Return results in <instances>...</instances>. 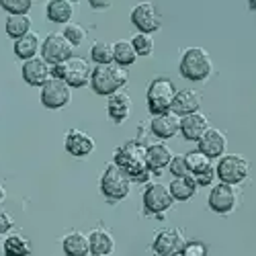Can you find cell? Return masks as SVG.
<instances>
[{
    "mask_svg": "<svg viewBox=\"0 0 256 256\" xmlns=\"http://www.w3.org/2000/svg\"><path fill=\"white\" fill-rule=\"evenodd\" d=\"M199 148L207 158H220L226 154V148H228V140H226V134L216 130V127H207L203 132V136L197 140Z\"/></svg>",
    "mask_w": 256,
    "mask_h": 256,
    "instance_id": "cell-13",
    "label": "cell"
},
{
    "mask_svg": "<svg viewBox=\"0 0 256 256\" xmlns=\"http://www.w3.org/2000/svg\"><path fill=\"white\" fill-rule=\"evenodd\" d=\"M184 160H186V166H188V172L190 174H197V172H201V170H205V168L211 166V158H207L201 150L188 152L184 156Z\"/></svg>",
    "mask_w": 256,
    "mask_h": 256,
    "instance_id": "cell-31",
    "label": "cell"
},
{
    "mask_svg": "<svg viewBox=\"0 0 256 256\" xmlns=\"http://www.w3.org/2000/svg\"><path fill=\"white\" fill-rule=\"evenodd\" d=\"M74 52V46L64 37V33H50L41 44V58L48 64H60L68 60Z\"/></svg>",
    "mask_w": 256,
    "mask_h": 256,
    "instance_id": "cell-11",
    "label": "cell"
},
{
    "mask_svg": "<svg viewBox=\"0 0 256 256\" xmlns=\"http://www.w3.org/2000/svg\"><path fill=\"white\" fill-rule=\"evenodd\" d=\"M106 111H109V117L115 123H123L132 113V96L123 92L121 88L115 90L113 94H109V104H106Z\"/></svg>",
    "mask_w": 256,
    "mask_h": 256,
    "instance_id": "cell-20",
    "label": "cell"
},
{
    "mask_svg": "<svg viewBox=\"0 0 256 256\" xmlns=\"http://www.w3.org/2000/svg\"><path fill=\"white\" fill-rule=\"evenodd\" d=\"M174 199L170 195V190L166 184L162 182H152L148 184L146 190H144V207L148 213H152V216H162L164 211H168L172 207Z\"/></svg>",
    "mask_w": 256,
    "mask_h": 256,
    "instance_id": "cell-9",
    "label": "cell"
},
{
    "mask_svg": "<svg viewBox=\"0 0 256 256\" xmlns=\"http://www.w3.org/2000/svg\"><path fill=\"white\" fill-rule=\"evenodd\" d=\"M39 50H41V41H39V35L33 33V31H29L23 37L14 39V56L20 58V60L35 58Z\"/></svg>",
    "mask_w": 256,
    "mask_h": 256,
    "instance_id": "cell-24",
    "label": "cell"
},
{
    "mask_svg": "<svg viewBox=\"0 0 256 256\" xmlns=\"http://www.w3.org/2000/svg\"><path fill=\"white\" fill-rule=\"evenodd\" d=\"M100 190L106 199L111 201H121L130 195L132 190V178L127 176L123 170L113 162L104 168V172L100 176Z\"/></svg>",
    "mask_w": 256,
    "mask_h": 256,
    "instance_id": "cell-5",
    "label": "cell"
},
{
    "mask_svg": "<svg viewBox=\"0 0 256 256\" xmlns=\"http://www.w3.org/2000/svg\"><path fill=\"white\" fill-rule=\"evenodd\" d=\"M168 168H170V174H172V176H186V174H190L184 156H172V158H170V162H168Z\"/></svg>",
    "mask_w": 256,
    "mask_h": 256,
    "instance_id": "cell-35",
    "label": "cell"
},
{
    "mask_svg": "<svg viewBox=\"0 0 256 256\" xmlns=\"http://www.w3.org/2000/svg\"><path fill=\"white\" fill-rule=\"evenodd\" d=\"M236 205H238V190L234 184L220 180V184H216L211 188V193H209L211 211L220 213V216H228V213H232L236 209Z\"/></svg>",
    "mask_w": 256,
    "mask_h": 256,
    "instance_id": "cell-10",
    "label": "cell"
},
{
    "mask_svg": "<svg viewBox=\"0 0 256 256\" xmlns=\"http://www.w3.org/2000/svg\"><path fill=\"white\" fill-rule=\"evenodd\" d=\"M52 76V64H48L44 58H31L23 64V80L31 86H41Z\"/></svg>",
    "mask_w": 256,
    "mask_h": 256,
    "instance_id": "cell-15",
    "label": "cell"
},
{
    "mask_svg": "<svg viewBox=\"0 0 256 256\" xmlns=\"http://www.w3.org/2000/svg\"><path fill=\"white\" fill-rule=\"evenodd\" d=\"M90 58L94 64H111L113 62V44L109 41H94L90 48Z\"/></svg>",
    "mask_w": 256,
    "mask_h": 256,
    "instance_id": "cell-30",
    "label": "cell"
},
{
    "mask_svg": "<svg viewBox=\"0 0 256 256\" xmlns=\"http://www.w3.org/2000/svg\"><path fill=\"white\" fill-rule=\"evenodd\" d=\"M132 23L134 27L140 31V33H154L160 29V14L154 6V2H148V0H144V2H138L132 10Z\"/></svg>",
    "mask_w": 256,
    "mask_h": 256,
    "instance_id": "cell-12",
    "label": "cell"
},
{
    "mask_svg": "<svg viewBox=\"0 0 256 256\" xmlns=\"http://www.w3.org/2000/svg\"><path fill=\"white\" fill-rule=\"evenodd\" d=\"M0 6L8 14H29L33 0H0Z\"/></svg>",
    "mask_w": 256,
    "mask_h": 256,
    "instance_id": "cell-33",
    "label": "cell"
},
{
    "mask_svg": "<svg viewBox=\"0 0 256 256\" xmlns=\"http://www.w3.org/2000/svg\"><path fill=\"white\" fill-rule=\"evenodd\" d=\"M132 46L136 50L138 56H150L154 52V39L150 33H136L134 39H132Z\"/></svg>",
    "mask_w": 256,
    "mask_h": 256,
    "instance_id": "cell-32",
    "label": "cell"
},
{
    "mask_svg": "<svg viewBox=\"0 0 256 256\" xmlns=\"http://www.w3.org/2000/svg\"><path fill=\"white\" fill-rule=\"evenodd\" d=\"M193 178H195L197 186H207V184H211V182H213V178H216V168L209 166V168L201 170V172L193 174Z\"/></svg>",
    "mask_w": 256,
    "mask_h": 256,
    "instance_id": "cell-37",
    "label": "cell"
},
{
    "mask_svg": "<svg viewBox=\"0 0 256 256\" xmlns=\"http://www.w3.org/2000/svg\"><path fill=\"white\" fill-rule=\"evenodd\" d=\"M64 37H66L74 48H78V46H82V41L86 39V31L78 23H66V27H64Z\"/></svg>",
    "mask_w": 256,
    "mask_h": 256,
    "instance_id": "cell-34",
    "label": "cell"
},
{
    "mask_svg": "<svg viewBox=\"0 0 256 256\" xmlns=\"http://www.w3.org/2000/svg\"><path fill=\"white\" fill-rule=\"evenodd\" d=\"M207 127H209L207 117H205L203 113L195 111V113H188V115H182V117H180L178 132L182 134L184 140H188V142H197V140L203 136V132L207 130Z\"/></svg>",
    "mask_w": 256,
    "mask_h": 256,
    "instance_id": "cell-17",
    "label": "cell"
},
{
    "mask_svg": "<svg viewBox=\"0 0 256 256\" xmlns=\"http://www.w3.org/2000/svg\"><path fill=\"white\" fill-rule=\"evenodd\" d=\"M88 4H90L92 8H96V10H100V8L111 6V0H88Z\"/></svg>",
    "mask_w": 256,
    "mask_h": 256,
    "instance_id": "cell-39",
    "label": "cell"
},
{
    "mask_svg": "<svg viewBox=\"0 0 256 256\" xmlns=\"http://www.w3.org/2000/svg\"><path fill=\"white\" fill-rule=\"evenodd\" d=\"M46 14L52 23H70L74 14V6L70 0H50L46 6Z\"/></svg>",
    "mask_w": 256,
    "mask_h": 256,
    "instance_id": "cell-25",
    "label": "cell"
},
{
    "mask_svg": "<svg viewBox=\"0 0 256 256\" xmlns=\"http://www.w3.org/2000/svg\"><path fill=\"white\" fill-rule=\"evenodd\" d=\"M184 244V238H182V234L180 230H174V228H164L156 234V238H154V252L156 254H162V256H170V254H178L180 248Z\"/></svg>",
    "mask_w": 256,
    "mask_h": 256,
    "instance_id": "cell-14",
    "label": "cell"
},
{
    "mask_svg": "<svg viewBox=\"0 0 256 256\" xmlns=\"http://www.w3.org/2000/svg\"><path fill=\"white\" fill-rule=\"evenodd\" d=\"M248 6H250V10H254L256 8V2H254V0H248Z\"/></svg>",
    "mask_w": 256,
    "mask_h": 256,
    "instance_id": "cell-41",
    "label": "cell"
},
{
    "mask_svg": "<svg viewBox=\"0 0 256 256\" xmlns=\"http://www.w3.org/2000/svg\"><path fill=\"white\" fill-rule=\"evenodd\" d=\"M14 226V220L10 213H6L4 209H0V234H6L10 232V228Z\"/></svg>",
    "mask_w": 256,
    "mask_h": 256,
    "instance_id": "cell-38",
    "label": "cell"
},
{
    "mask_svg": "<svg viewBox=\"0 0 256 256\" xmlns=\"http://www.w3.org/2000/svg\"><path fill=\"white\" fill-rule=\"evenodd\" d=\"M64 146H66V152L76 158H84L94 152V140L80 130H70L64 140Z\"/></svg>",
    "mask_w": 256,
    "mask_h": 256,
    "instance_id": "cell-16",
    "label": "cell"
},
{
    "mask_svg": "<svg viewBox=\"0 0 256 256\" xmlns=\"http://www.w3.org/2000/svg\"><path fill=\"white\" fill-rule=\"evenodd\" d=\"M127 80H130L127 70L115 62L96 64V68H92V72H90V86L96 94H102V96H109L115 90L123 88Z\"/></svg>",
    "mask_w": 256,
    "mask_h": 256,
    "instance_id": "cell-2",
    "label": "cell"
},
{
    "mask_svg": "<svg viewBox=\"0 0 256 256\" xmlns=\"http://www.w3.org/2000/svg\"><path fill=\"white\" fill-rule=\"evenodd\" d=\"M170 158H172V152H170V148L162 142L158 144H152V146H148L146 148V160H148V166H150L152 172L160 174L162 172V168L168 166Z\"/></svg>",
    "mask_w": 256,
    "mask_h": 256,
    "instance_id": "cell-21",
    "label": "cell"
},
{
    "mask_svg": "<svg viewBox=\"0 0 256 256\" xmlns=\"http://www.w3.org/2000/svg\"><path fill=\"white\" fill-rule=\"evenodd\" d=\"M31 252V244L27 238H23L20 234H10L4 238V254H14V256H23Z\"/></svg>",
    "mask_w": 256,
    "mask_h": 256,
    "instance_id": "cell-29",
    "label": "cell"
},
{
    "mask_svg": "<svg viewBox=\"0 0 256 256\" xmlns=\"http://www.w3.org/2000/svg\"><path fill=\"white\" fill-rule=\"evenodd\" d=\"M201 109V94L193 88H184V90H176L172 104H170V111L176 113L178 117L195 113Z\"/></svg>",
    "mask_w": 256,
    "mask_h": 256,
    "instance_id": "cell-19",
    "label": "cell"
},
{
    "mask_svg": "<svg viewBox=\"0 0 256 256\" xmlns=\"http://www.w3.org/2000/svg\"><path fill=\"white\" fill-rule=\"evenodd\" d=\"M31 31V16L29 14H8L6 18V33L12 39L23 37Z\"/></svg>",
    "mask_w": 256,
    "mask_h": 256,
    "instance_id": "cell-28",
    "label": "cell"
},
{
    "mask_svg": "<svg viewBox=\"0 0 256 256\" xmlns=\"http://www.w3.org/2000/svg\"><path fill=\"white\" fill-rule=\"evenodd\" d=\"M90 72L92 68L88 66V62L78 56H70L68 60H64L60 64H52V76L64 78L70 84V88H80L84 84H88Z\"/></svg>",
    "mask_w": 256,
    "mask_h": 256,
    "instance_id": "cell-3",
    "label": "cell"
},
{
    "mask_svg": "<svg viewBox=\"0 0 256 256\" xmlns=\"http://www.w3.org/2000/svg\"><path fill=\"white\" fill-rule=\"evenodd\" d=\"M70 2H78V0H70Z\"/></svg>",
    "mask_w": 256,
    "mask_h": 256,
    "instance_id": "cell-43",
    "label": "cell"
},
{
    "mask_svg": "<svg viewBox=\"0 0 256 256\" xmlns=\"http://www.w3.org/2000/svg\"><path fill=\"white\" fill-rule=\"evenodd\" d=\"M123 172L138 182H146L150 178L152 170L148 166V160H146V146L132 140V142H125L123 146H119L115 150V160H113Z\"/></svg>",
    "mask_w": 256,
    "mask_h": 256,
    "instance_id": "cell-1",
    "label": "cell"
},
{
    "mask_svg": "<svg viewBox=\"0 0 256 256\" xmlns=\"http://www.w3.org/2000/svg\"><path fill=\"white\" fill-rule=\"evenodd\" d=\"M248 160L240 154H228V156H220V162L216 166V176L222 182H230V184H240L242 180H246L248 176Z\"/></svg>",
    "mask_w": 256,
    "mask_h": 256,
    "instance_id": "cell-7",
    "label": "cell"
},
{
    "mask_svg": "<svg viewBox=\"0 0 256 256\" xmlns=\"http://www.w3.org/2000/svg\"><path fill=\"white\" fill-rule=\"evenodd\" d=\"M70 84L64 78L50 76L44 84H41V102L48 109H62L70 102Z\"/></svg>",
    "mask_w": 256,
    "mask_h": 256,
    "instance_id": "cell-8",
    "label": "cell"
},
{
    "mask_svg": "<svg viewBox=\"0 0 256 256\" xmlns=\"http://www.w3.org/2000/svg\"><path fill=\"white\" fill-rule=\"evenodd\" d=\"M176 94V86L170 78H154L148 86V109H150L152 115L170 111V104H172V98Z\"/></svg>",
    "mask_w": 256,
    "mask_h": 256,
    "instance_id": "cell-6",
    "label": "cell"
},
{
    "mask_svg": "<svg viewBox=\"0 0 256 256\" xmlns=\"http://www.w3.org/2000/svg\"><path fill=\"white\" fill-rule=\"evenodd\" d=\"M211 70H213L211 58L203 48H188L180 58V74L186 80L203 82L209 78Z\"/></svg>",
    "mask_w": 256,
    "mask_h": 256,
    "instance_id": "cell-4",
    "label": "cell"
},
{
    "mask_svg": "<svg viewBox=\"0 0 256 256\" xmlns=\"http://www.w3.org/2000/svg\"><path fill=\"white\" fill-rule=\"evenodd\" d=\"M64 252L68 256H84V254H90V246H88V236L82 232H72L68 234L62 242Z\"/></svg>",
    "mask_w": 256,
    "mask_h": 256,
    "instance_id": "cell-26",
    "label": "cell"
},
{
    "mask_svg": "<svg viewBox=\"0 0 256 256\" xmlns=\"http://www.w3.org/2000/svg\"><path fill=\"white\" fill-rule=\"evenodd\" d=\"M178 123H180V117L172 111H164V113H158L152 117V123H150V130L156 138L160 140H168L178 134Z\"/></svg>",
    "mask_w": 256,
    "mask_h": 256,
    "instance_id": "cell-18",
    "label": "cell"
},
{
    "mask_svg": "<svg viewBox=\"0 0 256 256\" xmlns=\"http://www.w3.org/2000/svg\"><path fill=\"white\" fill-rule=\"evenodd\" d=\"M2 197H4V188L0 186V201H2Z\"/></svg>",
    "mask_w": 256,
    "mask_h": 256,
    "instance_id": "cell-42",
    "label": "cell"
},
{
    "mask_svg": "<svg viewBox=\"0 0 256 256\" xmlns=\"http://www.w3.org/2000/svg\"><path fill=\"white\" fill-rule=\"evenodd\" d=\"M4 254V238H2V234H0V256Z\"/></svg>",
    "mask_w": 256,
    "mask_h": 256,
    "instance_id": "cell-40",
    "label": "cell"
},
{
    "mask_svg": "<svg viewBox=\"0 0 256 256\" xmlns=\"http://www.w3.org/2000/svg\"><path fill=\"white\" fill-rule=\"evenodd\" d=\"M88 246H90V254L104 256V254H111L115 250V240L111 236V232L98 228V230H92L88 234Z\"/></svg>",
    "mask_w": 256,
    "mask_h": 256,
    "instance_id": "cell-23",
    "label": "cell"
},
{
    "mask_svg": "<svg viewBox=\"0 0 256 256\" xmlns=\"http://www.w3.org/2000/svg\"><path fill=\"white\" fill-rule=\"evenodd\" d=\"M138 60V54L132 46V41H117V44H113V62L119 64V66L127 68V66H132V64Z\"/></svg>",
    "mask_w": 256,
    "mask_h": 256,
    "instance_id": "cell-27",
    "label": "cell"
},
{
    "mask_svg": "<svg viewBox=\"0 0 256 256\" xmlns=\"http://www.w3.org/2000/svg\"><path fill=\"white\" fill-rule=\"evenodd\" d=\"M205 252H207V246H205L203 242H199V240L186 242V240H184V244H182V248H180L178 254H184V256H203Z\"/></svg>",
    "mask_w": 256,
    "mask_h": 256,
    "instance_id": "cell-36",
    "label": "cell"
},
{
    "mask_svg": "<svg viewBox=\"0 0 256 256\" xmlns=\"http://www.w3.org/2000/svg\"><path fill=\"white\" fill-rule=\"evenodd\" d=\"M197 182L193 178V174H186V176H174L172 182L168 184V190L172 195L174 201H188L197 193Z\"/></svg>",
    "mask_w": 256,
    "mask_h": 256,
    "instance_id": "cell-22",
    "label": "cell"
}]
</instances>
